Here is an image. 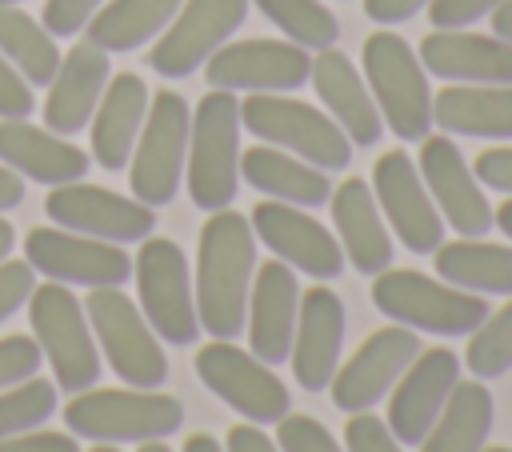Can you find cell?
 Here are the masks:
<instances>
[{"instance_id": "52", "label": "cell", "mask_w": 512, "mask_h": 452, "mask_svg": "<svg viewBox=\"0 0 512 452\" xmlns=\"http://www.w3.org/2000/svg\"><path fill=\"white\" fill-rule=\"evenodd\" d=\"M492 224H496V228H500V232L512 240V196H508L500 208H492Z\"/></svg>"}, {"instance_id": "1", "label": "cell", "mask_w": 512, "mask_h": 452, "mask_svg": "<svg viewBox=\"0 0 512 452\" xmlns=\"http://www.w3.org/2000/svg\"><path fill=\"white\" fill-rule=\"evenodd\" d=\"M256 276V232L248 216L220 208L208 212L196 240V316L212 340H236L248 316V292Z\"/></svg>"}, {"instance_id": "57", "label": "cell", "mask_w": 512, "mask_h": 452, "mask_svg": "<svg viewBox=\"0 0 512 452\" xmlns=\"http://www.w3.org/2000/svg\"><path fill=\"white\" fill-rule=\"evenodd\" d=\"M0 4H20V0H0Z\"/></svg>"}, {"instance_id": "16", "label": "cell", "mask_w": 512, "mask_h": 452, "mask_svg": "<svg viewBox=\"0 0 512 452\" xmlns=\"http://www.w3.org/2000/svg\"><path fill=\"white\" fill-rule=\"evenodd\" d=\"M372 196L388 220V232L400 240V248L416 256H432L444 244V220L420 180V168L408 152H384L372 168Z\"/></svg>"}, {"instance_id": "7", "label": "cell", "mask_w": 512, "mask_h": 452, "mask_svg": "<svg viewBox=\"0 0 512 452\" xmlns=\"http://www.w3.org/2000/svg\"><path fill=\"white\" fill-rule=\"evenodd\" d=\"M28 320H32V340L40 344L56 392H84L96 388L100 380V348L92 336V324L84 316L80 296L68 284H36L28 296Z\"/></svg>"}, {"instance_id": "44", "label": "cell", "mask_w": 512, "mask_h": 452, "mask_svg": "<svg viewBox=\"0 0 512 452\" xmlns=\"http://www.w3.org/2000/svg\"><path fill=\"white\" fill-rule=\"evenodd\" d=\"M504 0H432L428 12H432V24L436 28H468L484 16H492Z\"/></svg>"}, {"instance_id": "40", "label": "cell", "mask_w": 512, "mask_h": 452, "mask_svg": "<svg viewBox=\"0 0 512 452\" xmlns=\"http://www.w3.org/2000/svg\"><path fill=\"white\" fill-rule=\"evenodd\" d=\"M40 364H44V352L32 336H4L0 340V392L36 376Z\"/></svg>"}, {"instance_id": "49", "label": "cell", "mask_w": 512, "mask_h": 452, "mask_svg": "<svg viewBox=\"0 0 512 452\" xmlns=\"http://www.w3.org/2000/svg\"><path fill=\"white\" fill-rule=\"evenodd\" d=\"M24 176H16L8 164H0V216L4 212H12V208H20L24 204Z\"/></svg>"}, {"instance_id": "19", "label": "cell", "mask_w": 512, "mask_h": 452, "mask_svg": "<svg viewBox=\"0 0 512 452\" xmlns=\"http://www.w3.org/2000/svg\"><path fill=\"white\" fill-rule=\"evenodd\" d=\"M420 180L444 220V228H456L460 236H484L492 232V204L484 196V184L476 180L472 164H464V152L452 136H424L416 156Z\"/></svg>"}, {"instance_id": "37", "label": "cell", "mask_w": 512, "mask_h": 452, "mask_svg": "<svg viewBox=\"0 0 512 452\" xmlns=\"http://www.w3.org/2000/svg\"><path fill=\"white\" fill-rule=\"evenodd\" d=\"M56 412V384L44 376H28L0 392V440L44 428Z\"/></svg>"}, {"instance_id": "11", "label": "cell", "mask_w": 512, "mask_h": 452, "mask_svg": "<svg viewBox=\"0 0 512 452\" xmlns=\"http://www.w3.org/2000/svg\"><path fill=\"white\" fill-rule=\"evenodd\" d=\"M196 376L200 384L220 396L228 408L240 412V420L248 424H280L292 408L284 380L272 372V364H264L260 356L244 352L232 340H212L196 348Z\"/></svg>"}, {"instance_id": "46", "label": "cell", "mask_w": 512, "mask_h": 452, "mask_svg": "<svg viewBox=\"0 0 512 452\" xmlns=\"http://www.w3.org/2000/svg\"><path fill=\"white\" fill-rule=\"evenodd\" d=\"M0 452H80V444L72 440V432L32 428V432H20V436L0 440Z\"/></svg>"}, {"instance_id": "9", "label": "cell", "mask_w": 512, "mask_h": 452, "mask_svg": "<svg viewBox=\"0 0 512 452\" xmlns=\"http://www.w3.org/2000/svg\"><path fill=\"white\" fill-rule=\"evenodd\" d=\"M188 128L192 108L180 92L160 88L148 100V116L140 124L132 160H128V188L140 204L164 208L176 200L184 184V160H188Z\"/></svg>"}, {"instance_id": "3", "label": "cell", "mask_w": 512, "mask_h": 452, "mask_svg": "<svg viewBox=\"0 0 512 452\" xmlns=\"http://www.w3.org/2000/svg\"><path fill=\"white\" fill-rule=\"evenodd\" d=\"M184 188L200 212L232 208L240 192V96L212 88L192 108Z\"/></svg>"}, {"instance_id": "41", "label": "cell", "mask_w": 512, "mask_h": 452, "mask_svg": "<svg viewBox=\"0 0 512 452\" xmlns=\"http://www.w3.org/2000/svg\"><path fill=\"white\" fill-rule=\"evenodd\" d=\"M32 288H36V268L28 260H12V256L0 260V324L28 304Z\"/></svg>"}, {"instance_id": "48", "label": "cell", "mask_w": 512, "mask_h": 452, "mask_svg": "<svg viewBox=\"0 0 512 452\" xmlns=\"http://www.w3.org/2000/svg\"><path fill=\"white\" fill-rule=\"evenodd\" d=\"M224 452H280V444L260 424H232L224 436Z\"/></svg>"}, {"instance_id": "4", "label": "cell", "mask_w": 512, "mask_h": 452, "mask_svg": "<svg viewBox=\"0 0 512 452\" xmlns=\"http://www.w3.org/2000/svg\"><path fill=\"white\" fill-rule=\"evenodd\" d=\"M364 84L376 100L384 128L396 140H424L432 132V84L416 48L400 32H372L360 52Z\"/></svg>"}, {"instance_id": "2", "label": "cell", "mask_w": 512, "mask_h": 452, "mask_svg": "<svg viewBox=\"0 0 512 452\" xmlns=\"http://www.w3.org/2000/svg\"><path fill=\"white\" fill-rule=\"evenodd\" d=\"M72 436L92 444H148L168 440L184 424V404L160 388H84L64 408Z\"/></svg>"}, {"instance_id": "47", "label": "cell", "mask_w": 512, "mask_h": 452, "mask_svg": "<svg viewBox=\"0 0 512 452\" xmlns=\"http://www.w3.org/2000/svg\"><path fill=\"white\" fill-rule=\"evenodd\" d=\"M432 0H364V16L372 20V24H404V20H412L416 12H424Z\"/></svg>"}, {"instance_id": "8", "label": "cell", "mask_w": 512, "mask_h": 452, "mask_svg": "<svg viewBox=\"0 0 512 452\" xmlns=\"http://www.w3.org/2000/svg\"><path fill=\"white\" fill-rule=\"evenodd\" d=\"M84 316L112 376H120L128 388H160L168 380L164 344L132 296H124L120 288H88Z\"/></svg>"}, {"instance_id": "31", "label": "cell", "mask_w": 512, "mask_h": 452, "mask_svg": "<svg viewBox=\"0 0 512 452\" xmlns=\"http://www.w3.org/2000/svg\"><path fill=\"white\" fill-rule=\"evenodd\" d=\"M496 420V400L488 392V380H460L420 440V452H484Z\"/></svg>"}, {"instance_id": "17", "label": "cell", "mask_w": 512, "mask_h": 452, "mask_svg": "<svg viewBox=\"0 0 512 452\" xmlns=\"http://www.w3.org/2000/svg\"><path fill=\"white\" fill-rule=\"evenodd\" d=\"M420 336L404 324H388V328H376L332 376L328 392H332V404L340 412H368L376 408L392 388L396 380L404 376V368L420 356Z\"/></svg>"}, {"instance_id": "50", "label": "cell", "mask_w": 512, "mask_h": 452, "mask_svg": "<svg viewBox=\"0 0 512 452\" xmlns=\"http://www.w3.org/2000/svg\"><path fill=\"white\" fill-rule=\"evenodd\" d=\"M492 32L512 44V0H504V4L492 12Z\"/></svg>"}, {"instance_id": "29", "label": "cell", "mask_w": 512, "mask_h": 452, "mask_svg": "<svg viewBox=\"0 0 512 452\" xmlns=\"http://www.w3.org/2000/svg\"><path fill=\"white\" fill-rule=\"evenodd\" d=\"M432 124L444 136L512 140V84H448L432 92Z\"/></svg>"}, {"instance_id": "55", "label": "cell", "mask_w": 512, "mask_h": 452, "mask_svg": "<svg viewBox=\"0 0 512 452\" xmlns=\"http://www.w3.org/2000/svg\"><path fill=\"white\" fill-rule=\"evenodd\" d=\"M92 452H120L116 444H92Z\"/></svg>"}, {"instance_id": "22", "label": "cell", "mask_w": 512, "mask_h": 452, "mask_svg": "<svg viewBox=\"0 0 512 452\" xmlns=\"http://www.w3.org/2000/svg\"><path fill=\"white\" fill-rule=\"evenodd\" d=\"M300 280L284 260H268L256 264L252 276V292H248V316H244V332H248V352L260 356L264 364H284L292 352V336H296V316H300Z\"/></svg>"}, {"instance_id": "53", "label": "cell", "mask_w": 512, "mask_h": 452, "mask_svg": "<svg viewBox=\"0 0 512 452\" xmlns=\"http://www.w3.org/2000/svg\"><path fill=\"white\" fill-rule=\"evenodd\" d=\"M12 244H16V232H12V224L0 216V260L12 256Z\"/></svg>"}, {"instance_id": "42", "label": "cell", "mask_w": 512, "mask_h": 452, "mask_svg": "<svg viewBox=\"0 0 512 452\" xmlns=\"http://www.w3.org/2000/svg\"><path fill=\"white\" fill-rule=\"evenodd\" d=\"M104 0H44V28L52 36H80Z\"/></svg>"}, {"instance_id": "27", "label": "cell", "mask_w": 512, "mask_h": 452, "mask_svg": "<svg viewBox=\"0 0 512 452\" xmlns=\"http://www.w3.org/2000/svg\"><path fill=\"white\" fill-rule=\"evenodd\" d=\"M0 164H8L16 176L32 184L56 188V184L84 180L92 156L52 128H40L28 120H0Z\"/></svg>"}, {"instance_id": "32", "label": "cell", "mask_w": 512, "mask_h": 452, "mask_svg": "<svg viewBox=\"0 0 512 452\" xmlns=\"http://www.w3.org/2000/svg\"><path fill=\"white\" fill-rule=\"evenodd\" d=\"M436 276L476 296H512V244H492L484 236L440 244Z\"/></svg>"}, {"instance_id": "38", "label": "cell", "mask_w": 512, "mask_h": 452, "mask_svg": "<svg viewBox=\"0 0 512 452\" xmlns=\"http://www.w3.org/2000/svg\"><path fill=\"white\" fill-rule=\"evenodd\" d=\"M276 444L280 452H344L336 436L316 416H304V412H288L276 424Z\"/></svg>"}, {"instance_id": "13", "label": "cell", "mask_w": 512, "mask_h": 452, "mask_svg": "<svg viewBox=\"0 0 512 452\" xmlns=\"http://www.w3.org/2000/svg\"><path fill=\"white\" fill-rule=\"evenodd\" d=\"M248 4L252 0H184L168 28L152 40V72L164 80H184L196 68H204L208 56L240 32Z\"/></svg>"}, {"instance_id": "43", "label": "cell", "mask_w": 512, "mask_h": 452, "mask_svg": "<svg viewBox=\"0 0 512 452\" xmlns=\"http://www.w3.org/2000/svg\"><path fill=\"white\" fill-rule=\"evenodd\" d=\"M36 108V96H32V84L20 76V68L0 56V120H28Z\"/></svg>"}, {"instance_id": "14", "label": "cell", "mask_w": 512, "mask_h": 452, "mask_svg": "<svg viewBox=\"0 0 512 452\" xmlns=\"http://www.w3.org/2000/svg\"><path fill=\"white\" fill-rule=\"evenodd\" d=\"M44 212L52 224L80 232V236L108 240V244H140L156 228V208L140 204L136 196H120V192H108L84 180L56 184L44 196Z\"/></svg>"}, {"instance_id": "51", "label": "cell", "mask_w": 512, "mask_h": 452, "mask_svg": "<svg viewBox=\"0 0 512 452\" xmlns=\"http://www.w3.org/2000/svg\"><path fill=\"white\" fill-rule=\"evenodd\" d=\"M180 452H224V444L220 440H212L208 432H196V436H188L184 440V448Z\"/></svg>"}, {"instance_id": "12", "label": "cell", "mask_w": 512, "mask_h": 452, "mask_svg": "<svg viewBox=\"0 0 512 452\" xmlns=\"http://www.w3.org/2000/svg\"><path fill=\"white\" fill-rule=\"evenodd\" d=\"M24 260L36 276L68 288H124L132 280V256L120 244L68 232L60 224H40L24 236Z\"/></svg>"}, {"instance_id": "36", "label": "cell", "mask_w": 512, "mask_h": 452, "mask_svg": "<svg viewBox=\"0 0 512 452\" xmlns=\"http://www.w3.org/2000/svg\"><path fill=\"white\" fill-rule=\"evenodd\" d=\"M464 364L476 380H500L512 372V296L500 312H488L484 324L468 336Z\"/></svg>"}, {"instance_id": "23", "label": "cell", "mask_w": 512, "mask_h": 452, "mask_svg": "<svg viewBox=\"0 0 512 452\" xmlns=\"http://www.w3.org/2000/svg\"><path fill=\"white\" fill-rule=\"evenodd\" d=\"M428 76L448 84H512V44L496 32H468V28H436L416 48Z\"/></svg>"}, {"instance_id": "10", "label": "cell", "mask_w": 512, "mask_h": 452, "mask_svg": "<svg viewBox=\"0 0 512 452\" xmlns=\"http://www.w3.org/2000/svg\"><path fill=\"white\" fill-rule=\"evenodd\" d=\"M132 276H136L140 312L160 336V344H176V348L196 344L200 340L196 288H192V268L180 244L164 236H144L132 260Z\"/></svg>"}, {"instance_id": "35", "label": "cell", "mask_w": 512, "mask_h": 452, "mask_svg": "<svg viewBox=\"0 0 512 452\" xmlns=\"http://www.w3.org/2000/svg\"><path fill=\"white\" fill-rule=\"evenodd\" d=\"M284 40L300 44L304 52H324L340 40V20L324 0H252Z\"/></svg>"}, {"instance_id": "18", "label": "cell", "mask_w": 512, "mask_h": 452, "mask_svg": "<svg viewBox=\"0 0 512 452\" xmlns=\"http://www.w3.org/2000/svg\"><path fill=\"white\" fill-rule=\"evenodd\" d=\"M204 72L224 92H296L312 72V52L292 40H228L208 56Z\"/></svg>"}, {"instance_id": "25", "label": "cell", "mask_w": 512, "mask_h": 452, "mask_svg": "<svg viewBox=\"0 0 512 452\" xmlns=\"http://www.w3.org/2000/svg\"><path fill=\"white\" fill-rule=\"evenodd\" d=\"M324 112L340 124V132L352 140V148H372L384 132V120L376 112V100L364 84V72L332 44L324 52L312 56V72H308Z\"/></svg>"}, {"instance_id": "15", "label": "cell", "mask_w": 512, "mask_h": 452, "mask_svg": "<svg viewBox=\"0 0 512 452\" xmlns=\"http://www.w3.org/2000/svg\"><path fill=\"white\" fill-rule=\"evenodd\" d=\"M256 244L272 248L276 260H284L292 272H304L312 280H340L344 272V252L340 240L328 224H320L316 216H308V208L296 204H280V200H260L248 216Z\"/></svg>"}, {"instance_id": "6", "label": "cell", "mask_w": 512, "mask_h": 452, "mask_svg": "<svg viewBox=\"0 0 512 452\" xmlns=\"http://www.w3.org/2000/svg\"><path fill=\"white\" fill-rule=\"evenodd\" d=\"M240 128L252 132L260 144L284 148L324 172L352 164V140L340 132V124L288 92H248L240 100Z\"/></svg>"}, {"instance_id": "56", "label": "cell", "mask_w": 512, "mask_h": 452, "mask_svg": "<svg viewBox=\"0 0 512 452\" xmlns=\"http://www.w3.org/2000/svg\"><path fill=\"white\" fill-rule=\"evenodd\" d=\"M484 452H512V448H504V444H484Z\"/></svg>"}, {"instance_id": "26", "label": "cell", "mask_w": 512, "mask_h": 452, "mask_svg": "<svg viewBox=\"0 0 512 452\" xmlns=\"http://www.w3.org/2000/svg\"><path fill=\"white\" fill-rule=\"evenodd\" d=\"M328 208H332L340 252L360 276H376V272L392 268V252H396L392 232H388V220H384L368 180L352 176V180L336 184L328 196Z\"/></svg>"}, {"instance_id": "33", "label": "cell", "mask_w": 512, "mask_h": 452, "mask_svg": "<svg viewBox=\"0 0 512 452\" xmlns=\"http://www.w3.org/2000/svg\"><path fill=\"white\" fill-rule=\"evenodd\" d=\"M184 0H104L100 12L88 20L84 36L104 48L108 56L112 52H136L144 44H152L168 20L176 16Z\"/></svg>"}, {"instance_id": "24", "label": "cell", "mask_w": 512, "mask_h": 452, "mask_svg": "<svg viewBox=\"0 0 512 452\" xmlns=\"http://www.w3.org/2000/svg\"><path fill=\"white\" fill-rule=\"evenodd\" d=\"M108 76H112V64H108L104 48H96L88 36L80 44H72L60 56L56 76L48 80L44 128H52L60 136H76L80 128H88V120H92V112L104 96Z\"/></svg>"}, {"instance_id": "30", "label": "cell", "mask_w": 512, "mask_h": 452, "mask_svg": "<svg viewBox=\"0 0 512 452\" xmlns=\"http://www.w3.org/2000/svg\"><path fill=\"white\" fill-rule=\"evenodd\" d=\"M240 180L264 192L268 200L296 204V208H320L332 196V180L324 168L272 144H252L240 152Z\"/></svg>"}, {"instance_id": "34", "label": "cell", "mask_w": 512, "mask_h": 452, "mask_svg": "<svg viewBox=\"0 0 512 452\" xmlns=\"http://www.w3.org/2000/svg\"><path fill=\"white\" fill-rule=\"evenodd\" d=\"M0 56H8L32 88H48L64 52L36 16H28L20 4H0Z\"/></svg>"}, {"instance_id": "21", "label": "cell", "mask_w": 512, "mask_h": 452, "mask_svg": "<svg viewBox=\"0 0 512 452\" xmlns=\"http://www.w3.org/2000/svg\"><path fill=\"white\" fill-rule=\"evenodd\" d=\"M344 300L328 288H304L300 292V316H296V336H292V376L304 392H324L340 368V352H344Z\"/></svg>"}, {"instance_id": "20", "label": "cell", "mask_w": 512, "mask_h": 452, "mask_svg": "<svg viewBox=\"0 0 512 452\" xmlns=\"http://www.w3.org/2000/svg\"><path fill=\"white\" fill-rule=\"evenodd\" d=\"M456 384H460V356L452 348H420V356L404 368V376L388 392L384 424L392 428V436L404 448H420V440L444 412Z\"/></svg>"}, {"instance_id": "39", "label": "cell", "mask_w": 512, "mask_h": 452, "mask_svg": "<svg viewBox=\"0 0 512 452\" xmlns=\"http://www.w3.org/2000/svg\"><path fill=\"white\" fill-rule=\"evenodd\" d=\"M344 452H404V444L392 436V428L384 424V416L368 412H352L344 424Z\"/></svg>"}, {"instance_id": "5", "label": "cell", "mask_w": 512, "mask_h": 452, "mask_svg": "<svg viewBox=\"0 0 512 452\" xmlns=\"http://www.w3.org/2000/svg\"><path fill=\"white\" fill-rule=\"evenodd\" d=\"M372 304L392 324L432 336H472L492 312L484 296L464 292L448 280H432L416 268H384L372 280Z\"/></svg>"}, {"instance_id": "28", "label": "cell", "mask_w": 512, "mask_h": 452, "mask_svg": "<svg viewBox=\"0 0 512 452\" xmlns=\"http://www.w3.org/2000/svg\"><path fill=\"white\" fill-rule=\"evenodd\" d=\"M148 100H152V92L144 88V80L136 72L108 76L104 96H100V104H96V112L88 120V136H92L88 156L100 168H108V172L128 168L136 136H140V124L148 116Z\"/></svg>"}, {"instance_id": "45", "label": "cell", "mask_w": 512, "mask_h": 452, "mask_svg": "<svg viewBox=\"0 0 512 452\" xmlns=\"http://www.w3.org/2000/svg\"><path fill=\"white\" fill-rule=\"evenodd\" d=\"M472 172H476V180H480L484 188L512 196V144L484 148V152L472 160Z\"/></svg>"}, {"instance_id": "54", "label": "cell", "mask_w": 512, "mask_h": 452, "mask_svg": "<svg viewBox=\"0 0 512 452\" xmlns=\"http://www.w3.org/2000/svg\"><path fill=\"white\" fill-rule=\"evenodd\" d=\"M136 452H172L168 440H148V444H136Z\"/></svg>"}]
</instances>
